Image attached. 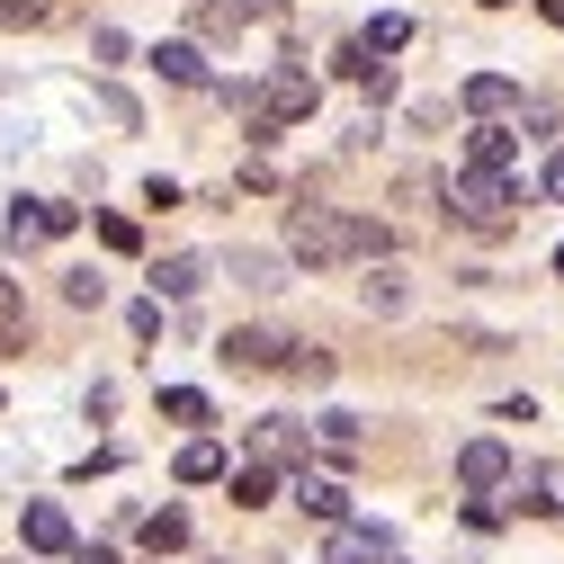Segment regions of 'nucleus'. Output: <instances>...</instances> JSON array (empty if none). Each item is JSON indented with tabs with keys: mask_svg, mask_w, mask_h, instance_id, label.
<instances>
[{
	"mask_svg": "<svg viewBox=\"0 0 564 564\" xmlns=\"http://www.w3.org/2000/svg\"><path fill=\"white\" fill-rule=\"evenodd\" d=\"M288 251H296L305 269L377 260V251H386V225H368V216H340V206H296V216H288Z\"/></svg>",
	"mask_w": 564,
	"mask_h": 564,
	"instance_id": "obj_1",
	"label": "nucleus"
},
{
	"mask_svg": "<svg viewBox=\"0 0 564 564\" xmlns=\"http://www.w3.org/2000/svg\"><path fill=\"white\" fill-rule=\"evenodd\" d=\"M448 206H457V225H475V234H502L511 216H529V188L511 180V171H457L448 180Z\"/></svg>",
	"mask_w": 564,
	"mask_h": 564,
	"instance_id": "obj_2",
	"label": "nucleus"
},
{
	"mask_svg": "<svg viewBox=\"0 0 564 564\" xmlns=\"http://www.w3.org/2000/svg\"><path fill=\"white\" fill-rule=\"evenodd\" d=\"M73 225H82V206H63V197H19L10 216H0L10 251H28V242H54V234H73Z\"/></svg>",
	"mask_w": 564,
	"mask_h": 564,
	"instance_id": "obj_3",
	"label": "nucleus"
},
{
	"mask_svg": "<svg viewBox=\"0 0 564 564\" xmlns=\"http://www.w3.org/2000/svg\"><path fill=\"white\" fill-rule=\"evenodd\" d=\"M288 332H269V323H242V332H225V368H288Z\"/></svg>",
	"mask_w": 564,
	"mask_h": 564,
	"instance_id": "obj_4",
	"label": "nucleus"
},
{
	"mask_svg": "<svg viewBox=\"0 0 564 564\" xmlns=\"http://www.w3.org/2000/svg\"><path fill=\"white\" fill-rule=\"evenodd\" d=\"M19 529H28V546H36V555H73V546H82V538H73V520H63V502H28V520H19Z\"/></svg>",
	"mask_w": 564,
	"mask_h": 564,
	"instance_id": "obj_5",
	"label": "nucleus"
},
{
	"mask_svg": "<svg viewBox=\"0 0 564 564\" xmlns=\"http://www.w3.org/2000/svg\"><path fill=\"white\" fill-rule=\"evenodd\" d=\"M502 475H511V448H502V440H475V448L457 457V484H466V492H492Z\"/></svg>",
	"mask_w": 564,
	"mask_h": 564,
	"instance_id": "obj_6",
	"label": "nucleus"
},
{
	"mask_svg": "<svg viewBox=\"0 0 564 564\" xmlns=\"http://www.w3.org/2000/svg\"><path fill=\"white\" fill-rule=\"evenodd\" d=\"M466 108H475V117L492 126L502 108H520V82H511V73H475V82H466Z\"/></svg>",
	"mask_w": 564,
	"mask_h": 564,
	"instance_id": "obj_7",
	"label": "nucleus"
},
{
	"mask_svg": "<svg viewBox=\"0 0 564 564\" xmlns=\"http://www.w3.org/2000/svg\"><path fill=\"white\" fill-rule=\"evenodd\" d=\"M251 448H260L269 466H296V475H305V431H288V421H260Z\"/></svg>",
	"mask_w": 564,
	"mask_h": 564,
	"instance_id": "obj_8",
	"label": "nucleus"
},
{
	"mask_svg": "<svg viewBox=\"0 0 564 564\" xmlns=\"http://www.w3.org/2000/svg\"><path fill=\"white\" fill-rule=\"evenodd\" d=\"M197 288H206V260H197V251H171V260L153 269V296H197Z\"/></svg>",
	"mask_w": 564,
	"mask_h": 564,
	"instance_id": "obj_9",
	"label": "nucleus"
},
{
	"mask_svg": "<svg viewBox=\"0 0 564 564\" xmlns=\"http://www.w3.org/2000/svg\"><path fill=\"white\" fill-rule=\"evenodd\" d=\"M296 502H305L314 520H349V484H332V475H296Z\"/></svg>",
	"mask_w": 564,
	"mask_h": 564,
	"instance_id": "obj_10",
	"label": "nucleus"
},
{
	"mask_svg": "<svg viewBox=\"0 0 564 564\" xmlns=\"http://www.w3.org/2000/svg\"><path fill=\"white\" fill-rule=\"evenodd\" d=\"M171 475H180V484H216V475H225V448H216V440H188V448L171 457Z\"/></svg>",
	"mask_w": 564,
	"mask_h": 564,
	"instance_id": "obj_11",
	"label": "nucleus"
},
{
	"mask_svg": "<svg viewBox=\"0 0 564 564\" xmlns=\"http://www.w3.org/2000/svg\"><path fill=\"white\" fill-rule=\"evenodd\" d=\"M225 475H234V511H269L278 502V475L269 466H225Z\"/></svg>",
	"mask_w": 564,
	"mask_h": 564,
	"instance_id": "obj_12",
	"label": "nucleus"
},
{
	"mask_svg": "<svg viewBox=\"0 0 564 564\" xmlns=\"http://www.w3.org/2000/svg\"><path fill=\"white\" fill-rule=\"evenodd\" d=\"M260 19V0H197V28L206 36H234V28H251Z\"/></svg>",
	"mask_w": 564,
	"mask_h": 564,
	"instance_id": "obj_13",
	"label": "nucleus"
},
{
	"mask_svg": "<svg viewBox=\"0 0 564 564\" xmlns=\"http://www.w3.org/2000/svg\"><path fill=\"white\" fill-rule=\"evenodd\" d=\"M466 153H475V171H511L520 144H511V126H475V134H466Z\"/></svg>",
	"mask_w": 564,
	"mask_h": 564,
	"instance_id": "obj_14",
	"label": "nucleus"
},
{
	"mask_svg": "<svg viewBox=\"0 0 564 564\" xmlns=\"http://www.w3.org/2000/svg\"><path fill=\"white\" fill-rule=\"evenodd\" d=\"M368 555H394V529H368V520L340 529V555H332V564H368Z\"/></svg>",
	"mask_w": 564,
	"mask_h": 564,
	"instance_id": "obj_15",
	"label": "nucleus"
},
{
	"mask_svg": "<svg viewBox=\"0 0 564 564\" xmlns=\"http://www.w3.org/2000/svg\"><path fill=\"white\" fill-rule=\"evenodd\" d=\"M153 63H162V82H188V90L206 82V54L197 45H153Z\"/></svg>",
	"mask_w": 564,
	"mask_h": 564,
	"instance_id": "obj_16",
	"label": "nucleus"
},
{
	"mask_svg": "<svg viewBox=\"0 0 564 564\" xmlns=\"http://www.w3.org/2000/svg\"><path fill=\"white\" fill-rule=\"evenodd\" d=\"M206 412H216V403H206L197 386H162V421H180V431H197Z\"/></svg>",
	"mask_w": 564,
	"mask_h": 564,
	"instance_id": "obj_17",
	"label": "nucleus"
},
{
	"mask_svg": "<svg viewBox=\"0 0 564 564\" xmlns=\"http://www.w3.org/2000/svg\"><path fill=\"white\" fill-rule=\"evenodd\" d=\"M144 546H153V555H180V546H188V511H153V520H144Z\"/></svg>",
	"mask_w": 564,
	"mask_h": 564,
	"instance_id": "obj_18",
	"label": "nucleus"
},
{
	"mask_svg": "<svg viewBox=\"0 0 564 564\" xmlns=\"http://www.w3.org/2000/svg\"><path fill=\"white\" fill-rule=\"evenodd\" d=\"M359 45H368V54H403V45H412V19H403V10H386V19H377Z\"/></svg>",
	"mask_w": 564,
	"mask_h": 564,
	"instance_id": "obj_19",
	"label": "nucleus"
},
{
	"mask_svg": "<svg viewBox=\"0 0 564 564\" xmlns=\"http://www.w3.org/2000/svg\"><path fill=\"white\" fill-rule=\"evenodd\" d=\"M28 332V296H19V278H0V349H10Z\"/></svg>",
	"mask_w": 564,
	"mask_h": 564,
	"instance_id": "obj_20",
	"label": "nucleus"
},
{
	"mask_svg": "<svg viewBox=\"0 0 564 564\" xmlns=\"http://www.w3.org/2000/svg\"><path fill=\"white\" fill-rule=\"evenodd\" d=\"M234 278H242V288H278V260L269 251H234Z\"/></svg>",
	"mask_w": 564,
	"mask_h": 564,
	"instance_id": "obj_21",
	"label": "nucleus"
},
{
	"mask_svg": "<svg viewBox=\"0 0 564 564\" xmlns=\"http://www.w3.org/2000/svg\"><path fill=\"white\" fill-rule=\"evenodd\" d=\"M368 314H403V278H394V269L368 278Z\"/></svg>",
	"mask_w": 564,
	"mask_h": 564,
	"instance_id": "obj_22",
	"label": "nucleus"
},
{
	"mask_svg": "<svg viewBox=\"0 0 564 564\" xmlns=\"http://www.w3.org/2000/svg\"><path fill=\"white\" fill-rule=\"evenodd\" d=\"M99 296H108V288H99V278H90V269H73V278H63V305H82V314H90Z\"/></svg>",
	"mask_w": 564,
	"mask_h": 564,
	"instance_id": "obj_23",
	"label": "nucleus"
},
{
	"mask_svg": "<svg viewBox=\"0 0 564 564\" xmlns=\"http://www.w3.org/2000/svg\"><path fill=\"white\" fill-rule=\"evenodd\" d=\"M99 242H108V251H144V234H134L126 216H99Z\"/></svg>",
	"mask_w": 564,
	"mask_h": 564,
	"instance_id": "obj_24",
	"label": "nucleus"
},
{
	"mask_svg": "<svg viewBox=\"0 0 564 564\" xmlns=\"http://www.w3.org/2000/svg\"><path fill=\"white\" fill-rule=\"evenodd\" d=\"M45 19V0H0V28H36Z\"/></svg>",
	"mask_w": 564,
	"mask_h": 564,
	"instance_id": "obj_25",
	"label": "nucleus"
},
{
	"mask_svg": "<svg viewBox=\"0 0 564 564\" xmlns=\"http://www.w3.org/2000/svg\"><path fill=\"white\" fill-rule=\"evenodd\" d=\"M538 188H546V197L564 206V153H546V171H538Z\"/></svg>",
	"mask_w": 564,
	"mask_h": 564,
	"instance_id": "obj_26",
	"label": "nucleus"
},
{
	"mask_svg": "<svg viewBox=\"0 0 564 564\" xmlns=\"http://www.w3.org/2000/svg\"><path fill=\"white\" fill-rule=\"evenodd\" d=\"M73 564H117V546H73Z\"/></svg>",
	"mask_w": 564,
	"mask_h": 564,
	"instance_id": "obj_27",
	"label": "nucleus"
},
{
	"mask_svg": "<svg viewBox=\"0 0 564 564\" xmlns=\"http://www.w3.org/2000/svg\"><path fill=\"white\" fill-rule=\"evenodd\" d=\"M538 19H546V28H564V0H538Z\"/></svg>",
	"mask_w": 564,
	"mask_h": 564,
	"instance_id": "obj_28",
	"label": "nucleus"
},
{
	"mask_svg": "<svg viewBox=\"0 0 564 564\" xmlns=\"http://www.w3.org/2000/svg\"><path fill=\"white\" fill-rule=\"evenodd\" d=\"M484 10H511V0H484Z\"/></svg>",
	"mask_w": 564,
	"mask_h": 564,
	"instance_id": "obj_29",
	"label": "nucleus"
}]
</instances>
